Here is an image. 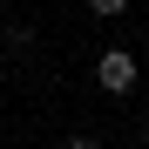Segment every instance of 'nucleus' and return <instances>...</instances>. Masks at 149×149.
Here are the masks:
<instances>
[{
  "instance_id": "4",
  "label": "nucleus",
  "mask_w": 149,
  "mask_h": 149,
  "mask_svg": "<svg viewBox=\"0 0 149 149\" xmlns=\"http://www.w3.org/2000/svg\"><path fill=\"white\" fill-rule=\"evenodd\" d=\"M142 61H149V41H142Z\"/></svg>"
},
{
  "instance_id": "2",
  "label": "nucleus",
  "mask_w": 149,
  "mask_h": 149,
  "mask_svg": "<svg viewBox=\"0 0 149 149\" xmlns=\"http://www.w3.org/2000/svg\"><path fill=\"white\" fill-rule=\"evenodd\" d=\"M88 7L102 14V20H115V14H129V0H88Z\"/></svg>"
},
{
  "instance_id": "3",
  "label": "nucleus",
  "mask_w": 149,
  "mask_h": 149,
  "mask_svg": "<svg viewBox=\"0 0 149 149\" xmlns=\"http://www.w3.org/2000/svg\"><path fill=\"white\" fill-rule=\"evenodd\" d=\"M142 142H149V122H142Z\"/></svg>"
},
{
  "instance_id": "1",
  "label": "nucleus",
  "mask_w": 149,
  "mask_h": 149,
  "mask_svg": "<svg viewBox=\"0 0 149 149\" xmlns=\"http://www.w3.org/2000/svg\"><path fill=\"white\" fill-rule=\"evenodd\" d=\"M136 74H142V61L129 54V47H102V54H95V81H102V95H129Z\"/></svg>"
},
{
  "instance_id": "5",
  "label": "nucleus",
  "mask_w": 149,
  "mask_h": 149,
  "mask_svg": "<svg viewBox=\"0 0 149 149\" xmlns=\"http://www.w3.org/2000/svg\"><path fill=\"white\" fill-rule=\"evenodd\" d=\"M0 41H7V27H0Z\"/></svg>"
}]
</instances>
